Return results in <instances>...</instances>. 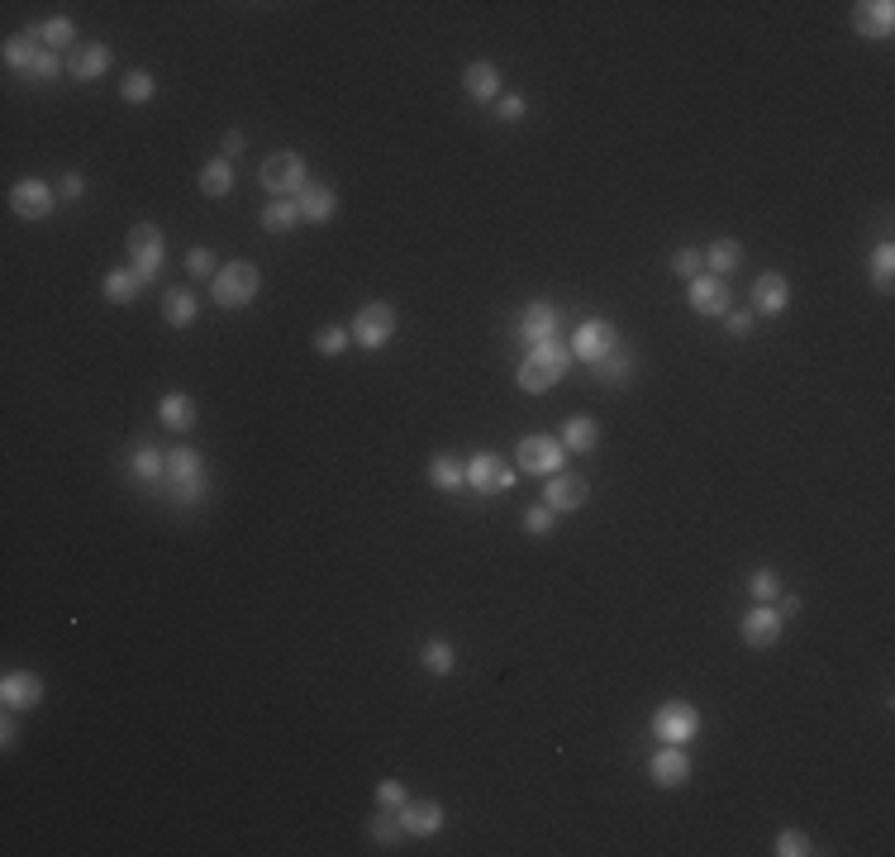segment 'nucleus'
Masks as SVG:
<instances>
[{
	"label": "nucleus",
	"instance_id": "obj_1",
	"mask_svg": "<svg viewBox=\"0 0 895 857\" xmlns=\"http://www.w3.org/2000/svg\"><path fill=\"white\" fill-rule=\"evenodd\" d=\"M262 291V272L253 262H224L215 277V305L219 310H243V305H253Z\"/></svg>",
	"mask_w": 895,
	"mask_h": 857
},
{
	"label": "nucleus",
	"instance_id": "obj_2",
	"mask_svg": "<svg viewBox=\"0 0 895 857\" xmlns=\"http://www.w3.org/2000/svg\"><path fill=\"white\" fill-rule=\"evenodd\" d=\"M348 334H353V343H358V348L377 353V348H386V343L396 339V310H391L386 300H372V305H362L358 315H353Z\"/></svg>",
	"mask_w": 895,
	"mask_h": 857
},
{
	"label": "nucleus",
	"instance_id": "obj_3",
	"mask_svg": "<svg viewBox=\"0 0 895 857\" xmlns=\"http://www.w3.org/2000/svg\"><path fill=\"white\" fill-rule=\"evenodd\" d=\"M262 186H267L272 196H291V200H296L300 191L310 186V177H305V158L291 153V148L272 153V158L262 162Z\"/></svg>",
	"mask_w": 895,
	"mask_h": 857
},
{
	"label": "nucleus",
	"instance_id": "obj_4",
	"mask_svg": "<svg viewBox=\"0 0 895 857\" xmlns=\"http://www.w3.org/2000/svg\"><path fill=\"white\" fill-rule=\"evenodd\" d=\"M653 734L662 738V743H691V738L700 734V710L691 705V700H667V705H657L653 710Z\"/></svg>",
	"mask_w": 895,
	"mask_h": 857
},
{
	"label": "nucleus",
	"instance_id": "obj_5",
	"mask_svg": "<svg viewBox=\"0 0 895 857\" xmlns=\"http://www.w3.org/2000/svg\"><path fill=\"white\" fill-rule=\"evenodd\" d=\"M515 462L529 477H557V472L567 467V448H562V439H553V434H529V439L519 443Z\"/></svg>",
	"mask_w": 895,
	"mask_h": 857
},
{
	"label": "nucleus",
	"instance_id": "obj_6",
	"mask_svg": "<svg viewBox=\"0 0 895 857\" xmlns=\"http://www.w3.org/2000/svg\"><path fill=\"white\" fill-rule=\"evenodd\" d=\"M167 477H172V496L181 505H196L205 496V462H200L196 448H177L167 453Z\"/></svg>",
	"mask_w": 895,
	"mask_h": 857
},
{
	"label": "nucleus",
	"instance_id": "obj_7",
	"mask_svg": "<svg viewBox=\"0 0 895 857\" xmlns=\"http://www.w3.org/2000/svg\"><path fill=\"white\" fill-rule=\"evenodd\" d=\"M462 467H467V486L481 491V496H500V491H510V486H515V472H519V467H510L500 453H477V458L462 462Z\"/></svg>",
	"mask_w": 895,
	"mask_h": 857
},
{
	"label": "nucleus",
	"instance_id": "obj_8",
	"mask_svg": "<svg viewBox=\"0 0 895 857\" xmlns=\"http://www.w3.org/2000/svg\"><path fill=\"white\" fill-rule=\"evenodd\" d=\"M615 343H619V329L610 319H581L577 334H572V358L596 367L605 353H615Z\"/></svg>",
	"mask_w": 895,
	"mask_h": 857
},
{
	"label": "nucleus",
	"instance_id": "obj_9",
	"mask_svg": "<svg viewBox=\"0 0 895 857\" xmlns=\"http://www.w3.org/2000/svg\"><path fill=\"white\" fill-rule=\"evenodd\" d=\"M129 258H134V272H139L143 281L158 277V272H162V258H167L158 224H134V229H129Z\"/></svg>",
	"mask_w": 895,
	"mask_h": 857
},
{
	"label": "nucleus",
	"instance_id": "obj_10",
	"mask_svg": "<svg viewBox=\"0 0 895 857\" xmlns=\"http://www.w3.org/2000/svg\"><path fill=\"white\" fill-rule=\"evenodd\" d=\"M686 305H691L696 315H705V319H724V315H729V281L710 277V272L691 277V286H686Z\"/></svg>",
	"mask_w": 895,
	"mask_h": 857
},
{
	"label": "nucleus",
	"instance_id": "obj_11",
	"mask_svg": "<svg viewBox=\"0 0 895 857\" xmlns=\"http://www.w3.org/2000/svg\"><path fill=\"white\" fill-rule=\"evenodd\" d=\"M648 777H653V786H662V791L686 786V781H691V758H686V748H681V743H662V748L653 753V762H648Z\"/></svg>",
	"mask_w": 895,
	"mask_h": 857
},
{
	"label": "nucleus",
	"instance_id": "obj_12",
	"mask_svg": "<svg viewBox=\"0 0 895 857\" xmlns=\"http://www.w3.org/2000/svg\"><path fill=\"white\" fill-rule=\"evenodd\" d=\"M53 205H58V200H53V186L39 181V177L15 181V186H10V210H15L20 220H48Z\"/></svg>",
	"mask_w": 895,
	"mask_h": 857
},
{
	"label": "nucleus",
	"instance_id": "obj_13",
	"mask_svg": "<svg viewBox=\"0 0 895 857\" xmlns=\"http://www.w3.org/2000/svg\"><path fill=\"white\" fill-rule=\"evenodd\" d=\"M586 496H591L586 477H577V472H557V477H548L543 505H553L557 515H577L581 505H586Z\"/></svg>",
	"mask_w": 895,
	"mask_h": 857
},
{
	"label": "nucleus",
	"instance_id": "obj_14",
	"mask_svg": "<svg viewBox=\"0 0 895 857\" xmlns=\"http://www.w3.org/2000/svg\"><path fill=\"white\" fill-rule=\"evenodd\" d=\"M853 29L862 39H891L895 34V5L891 0H857L853 5Z\"/></svg>",
	"mask_w": 895,
	"mask_h": 857
},
{
	"label": "nucleus",
	"instance_id": "obj_15",
	"mask_svg": "<svg viewBox=\"0 0 895 857\" xmlns=\"http://www.w3.org/2000/svg\"><path fill=\"white\" fill-rule=\"evenodd\" d=\"M562 329V315H557L553 300H529L524 315H519V339L524 343H543V339H557Z\"/></svg>",
	"mask_w": 895,
	"mask_h": 857
},
{
	"label": "nucleus",
	"instance_id": "obj_16",
	"mask_svg": "<svg viewBox=\"0 0 895 857\" xmlns=\"http://www.w3.org/2000/svg\"><path fill=\"white\" fill-rule=\"evenodd\" d=\"M0 705L5 710H39L43 705V681L34 677V672H5V681H0Z\"/></svg>",
	"mask_w": 895,
	"mask_h": 857
},
{
	"label": "nucleus",
	"instance_id": "obj_17",
	"mask_svg": "<svg viewBox=\"0 0 895 857\" xmlns=\"http://www.w3.org/2000/svg\"><path fill=\"white\" fill-rule=\"evenodd\" d=\"M781 629H786V619L776 615L772 605H753V610L743 615V624H738V634H743L748 648H772L776 638H781Z\"/></svg>",
	"mask_w": 895,
	"mask_h": 857
},
{
	"label": "nucleus",
	"instance_id": "obj_18",
	"mask_svg": "<svg viewBox=\"0 0 895 857\" xmlns=\"http://www.w3.org/2000/svg\"><path fill=\"white\" fill-rule=\"evenodd\" d=\"M110 62H115V48H105V43H81L67 53V77L72 81H96L110 72Z\"/></svg>",
	"mask_w": 895,
	"mask_h": 857
},
{
	"label": "nucleus",
	"instance_id": "obj_19",
	"mask_svg": "<svg viewBox=\"0 0 895 857\" xmlns=\"http://www.w3.org/2000/svg\"><path fill=\"white\" fill-rule=\"evenodd\" d=\"M400 824H405V834H415V838H434L438 829H443V819H448V810L438 805V800H405L396 810Z\"/></svg>",
	"mask_w": 895,
	"mask_h": 857
},
{
	"label": "nucleus",
	"instance_id": "obj_20",
	"mask_svg": "<svg viewBox=\"0 0 895 857\" xmlns=\"http://www.w3.org/2000/svg\"><path fill=\"white\" fill-rule=\"evenodd\" d=\"M296 210H300V220L329 224L334 215H339V196H334V186H319V181H310V186L296 196Z\"/></svg>",
	"mask_w": 895,
	"mask_h": 857
},
{
	"label": "nucleus",
	"instance_id": "obj_21",
	"mask_svg": "<svg viewBox=\"0 0 895 857\" xmlns=\"http://www.w3.org/2000/svg\"><path fill=\"white\" fill-rule=\"evenodd\" d=\"M786 305H791V281L781 272H762L753 286V310L757 315H781Z\"/></svg>",
	"mask_w": 895,
	"mask_h": 857
},
{
	"label": "nucleus",
	"instance_id": "obj_22",
	"mask_svg": "<svg viewBox=\"0 0 895 857\" xmlns=\"http://www.w3.org/2000/svg\"><path fill=\"white\" fill-rule=\"evenodd\" d=\"M562 377H567V372H562V367H553V362H543L538 353H529V358L519 362V372H515L519 391H529V396H543V391H553Z\"/></svg>",
	"mask_w": 895,
	"mask_h": 857
},
{
	"label": "nucleus",
	"instance_id": "obj_23",
	"mask_svg": "<svg viewBox=\"0 0 895 857\" xmlns=\"http://www.w3.org/2000/svg\"><path fill=\"white\" fill-rule=\"evenodd\" d=\"M462 91L477 100V105H496V100H500V72H496V62H472V67L462 72Z\"/></svg>",
	"mask_w": 895,
	"mask_h": 857
},
{
	"label": "nucleus",
	"instance_id": "obj_24",
	"mask_svg": "<svg viewBox=\"0 0 895 857\" xmlns=\"http://www.w3.org/2000/svg\"><path fill=\"white\" fill-rule=\"evenodd\" d=\"M43 53V43H39V29H24V34H15V39H5V48H0V58H5V67L10 72H34V62H39Z\"/></svg>",
	"mask_w": 895,
	"mask_h": 857
},
{
	"label": "nucleus",
	"instance_id": "obj_25",
	"mask_svg": "<svg viewBox=\"0 0 895 857\" xmlns=\"http://www.w3.org/2000/svg\"><path fill=\"white\" fill-rule=\"evenodd\" d=\"M158 419H162V429L186 434V429H196V400L186 396V391H172V396L158 400Z\"/></svg>",
	"mask_w": 895,
	"mask_h": 857
},
{
	"label": "nucleus",
	"instance_id": "obj_26",
	"mask_svg": "<svg viewBox=\"0 0 895 857\" xmlns=\"http://www.w3.org/2000/svg\"><path fill=\"white\" fill-rule=\"evenodd\" d=\"M562 448L567 453H596L600 448V424L591 415H572L562 424Z\"/></svg>",
	"mask_w": 895,
	"mask_h": 857
},
{
	"label": "nucleus",
	"instance_id": "obj_27",
	"mask_svg": "<svg viewBox=\"0 0 895 857\" xmlns=\"http://www.w3.org/2000/svg\"><path fill=\"white\" fill-rule=\"evenodd\" d=\"M143 286H148V281H143L134 267H120V272H105V286H100V291H105L110 305H134V300L143 296Z\"/></svg>",
	"mask_w": 895,
	"mask_h": 857
},
{
	"label": "nucleus",
	"instance_id": "obj_28",
	"mask_svg": "<svg viewBox=\"0 0 895 857\" xmlns=\"http://www.w3.org/2000/svg\"><path fill=\"white\" fill-rule=\"evenodd\" d=\"M162 319H167L172 329H191V324L200 319L196 296H191V291H181V286H172V291L162 296Z\"/></svg>",
	"mask_w": 895,
	"mask_h": 857
},
{
	"label": "nucleus",
	"instance_id": "obj_29",
	"mask_svg": "<svg viewBox=\"0 0 895 857\" xmlns=\"http://www.w3.org/2000/svg\"><path fill=\"white\" fill-rule=\"evenodd\" d=\"M738 267H743V243L738 239H715L705 248V272H710V277H729Z\"/></svg>",
	"mask_w": 895,
	"mask_h": 857
},
{
	"label": "nucleus",
	"instance_id": "obj_30",
	"mask_svg": "<svg viewBox=\"0 0 895 857\" xmlns=\"http://www.w3.org/2000/svg\"><path fill=\"white\" fill-rule=\"evenodd\" d=\"M200 191L210 200H224L229 191H234V162L229 158H210L205 167H200Z\"/></svg>",
	"mask_w": 895,
	"mask_h": 857
},
{
	"label": "nucleus",
	"instance_id": "obj_31",
	"mask_svg": "<svg viewBox=\"0 0 895 857\" xmlns=\"http://www.w3.org/2000/svg\"><path fill=\"white\" fill-rule=\"evenodd\" d=\"M634 367H638V358L624 343H615V353H605V358L596 362V377L605 381V386H624V381L634 377Z\"/></svg>",
	"mask_w": 895,
	"mask_h": 857
},
{
	"label": "nucleus",
	"instance_id": "obj_32",
	"mask_svg": "<svg viewBox=\"0 0 895 857\" xmlns=\"http://www.w3.org/2000/svg\"><path fill=\"white\" fill-rule=\"evenodd\" d=\"M367 838L377 843V848H396L400 838H405V824H400L396 810H372V819H367Z\"/></svg>",
	"mask_w": 895,
	"mask_h": 857
},
{
	"label": "nucleus",
	"instance_id": "obj_33",
	"mask_svg": "<svg viewBox=\"0 0 895 857\" xmlns=\"http://www.w3.org/2000/svg\"><path fill=\"white\" fill-rule=\"evenodd\" d=\"M419 667H424V672H434V677H448V672L458 667L453 643H448V638H429V643L419 648Z\"/></svg>",
	"mask_w": 895,
	"mask_h": 857
},
{
	"label": "nucleus",
	"instance_id": "obj_34",
	"mask_svg": "<svg viewBox=\"0 0 895 857\" xmlns=\"http://www.w3.org/2000/svg\"><path fill=\"white\" fill-rule=\"evenodd\" d=\"M462 481H467V467L458 458H448V453H434L429 458V486L434 491H458Z\"/></svg>",
	"mask_w": 895,
	"mask_h": 857
},
{
	"label": "nucleus",
	"instance_id": "obj_35",
	"mask_svg": "<svg viewBox=\"0 0 895 857\" xmlns=\"http://www.w3.org/2000/svg\"><path fill=\"white\" fill-rule=\"evenodd\" d=\"M39 29V43L48 48V53H72V43H77V24L72 20H43V24H34Z\"/></svg>",
	"mask_w": 895,
	"mask_h": 857
},
{
	"label": "nucleus",
	"instance_id": "obj_36",
	"mask_svg": "<svg viewBox=\"0 0 895 857\" xmlns=\"http://www.w3.org/2000/svg\"><path fill=\"white\" fill-rule=\"evenodd\" d=\"M262 229L267 234H286V229H296L300 224V210H296V200H272L267 210H262Z\"/></svg>",
	"mask_w": 895,
	"mask_h": 857
},
{
	"label": "nucleus",
	"instance_id": "obj_37",
	"mask_svg": "<svg viewBox=\"0 0 895 857\" xmlns=\"http://www.w3.org/2000/svg\"><path fill=\"white\" fill-rule=\"evenodd\" d=\"M867 272H872V286H876V291H891V281H895V248H891V243H876L872 262H867Z\"/></svg>",
	"mask_w": 895,
	"mask_h": 857
},
{
	"label": "nucleus",
	"instance_id": "obj_38",
	"mask_svg": "<svg viewBox=\"0 0 895 857\" xmlns=\"http://www.w3.org/2000/svg\"><path fill=\"white\" fill-rule=\"evenodd\" d=\"M120 96L129 100V105H148V100L158 96V81H153V72H129V77L120 81Z\"/></svg>",
	"mask_w": 895,
	"mask_h": 857
},
{
	"label": "nucleus",
	"instance_id": "obj_39",
	"mask_svg": "<svg viewBox=\"0 0 895 857\" xmlns=\"http://www.w3.org/2000/svg\"><path fill=\"white\" fill-rule=\"evenodd\" d=\"M134 477L162 481L167 477V453H158V448H139V453H134Z\"/></svg>",
	"mask_w": 895,
	"mask_h": 857
},
{
	"label": "nucleus",
	"instance_id": "obj_40",
	"mask_svg": "<svg viewBox=\"0 0 895 857\" xmlns=\"http://www.w3.org/2000/svg\"><path fill=\"white\" fill-rule=\"evenodd\" d=\"M348 339H353L348 329H339V324H324V329L315 334V353H319V358H339L343 348H348Z\"/></svg>",
	"mask_w": 895,
	"mask_h": 857
},
{
	"label": "nucleus",
	"instance_id": "obj_41",
	"mask_svg": "<svg viewBox=\"0 0 895 857\" xmlns=\"http://www.w3.org/2000/svg\"><path fill=\"white\" fill-rule=\"evenodd\" d=\"M534 353L543 362H553V367H562V372H572V343H562V339H543V343H534Z\"/></svg>",
	"mask_w": 895,
	"mask_h": 857
},
{
	"label": "nucleus",
	"instance_id": "obj_42",
	"mask_svg": "<svg viewBox=\"0 0 895 857\" xmlns=\"http://www.w3.org/2000/svg\"><path fill=\"white\" fill-rule=\"evenodd\" d=\"M810 834H800V829H781L776 834V857H810Z\"/></svg>",
	"mask_w": 895,
	"mask_h": 857
},
{
	"label": "nucleus",
	"instance_id": "obj_43",
	"mask_svg": "<svg viewBox=\"0 0 895 857\" xmlns=\"http://www.w3.org/2000/svg\"><path fill=\"white\" fill-rule=\"evenodd\" d=\"M186 277H210V281H215L219 277V258L210 253V248H191V253H186Z\"/></svg>",
	"mask_w": 895,
	"mask_h": 857
},
{
	"label": "nucleus",
	"instance_id": "obj_44",
	"mask_svg": "<svg viewBox=\"0 0 895 857\" xmlns=\"http://www.w3.org/2000/svg\"><path fill=\"white\" fill-rule=\"evenodd\" d=\"M748 591H753V600H776L781 596V577H776L772 567H757L753 577H748Z\"/></svg>",
	"mask_w": 895,
	"mask_h": 857
},
{
	"label": "nucleus",
	"instance_id": "obj_45",
	"mask_svg": "<svg viewBox=\"0 0 895 857\" xmlns=\"http://www.w3.org/2000/svg\"><path fill=\"white\" fill-rule=\"evenodd\" d=\"M62 72H67V53H48V48H43V53H39V62H34V72H29V77H34V81H58Z\"/></svg>",
	"mask_w": 895,
	"mask_h": 857
},
{
	"label": "nucleus",
	"instance_id": "obj_46",
	"mask_svg": "<svg viewBox=\"0 0 895 857\" xmlns=\"http://www.w3.org/2000/svg\"><path fill=\"white\" fill-rule=\"evenodd\" d=\"M672 272H677V277H700V272H705V253H696V248H677V253H672Z\"/></svg>",
	"mask_w": 895,
	"mask_h": 857
},
{
	"label": "nucleus",
	"instance_id": "obj_47",
	"mask_svg": "<svg viewBox=\"0 0 895 857\" xmlns=\"http://www.w3.org/2000/svg\"><path fill=\"white\" fill-rule=\"evenodd\" d=\"M553 519H557V510H553V505H534V510H524V534H534V539H543V534L553 529Z\"/></svg>",
	"mask_w": 895,
	"mask_h": 857
},
{
	"label": "nucleus",
	"instance_id": "obj_48",
	"mask_svg": "<svg viewBox=\"0 0 895 857\" xmlns=\"http://www.w3.org/2000/svg\"><path fill=\"white\" fill-rule=\"evenodd\" d=\"M524 115H529V100L524 96H500L496 100V120L515 124V120H524Z\"/></svg>",
	"mask_w": 895,
	"mask_h": 857
},
{
	"label": "nucleus",
	"instance_id": "obj_49",
	"mask_svg": "<svg viewBox=\"0 0 895 857\" xmlns=\"http://www.w3.org/2000/svg\"><path fill=\"white\" fill-rule=\"evenodd\" d=\"M405 800H410V791H405L400 781H381V786H377V805H381V810H400Z\"/></svg>",
	"mask_w": 895,
	"mask_h": 857
},
{
	"label": "nucleus",
	"instance_id": "obj_50",
	"mask_svg": "<svg viewBox=\"0 0 895 857\" xmlns=\"http://www.w3.org/2000/svg\"><path fill=\"white\" fill-rule=\"evenodd\" d=\"M724 329H729L734 339H748V334H753V310H729V315H724Z\"/></svg>",
	"mask_w": 895,
	"mask_h": 857
},
{
	"label": "nucleus",
	"instance_id": "obj_51",
	"mask_svg": "<svg viewBox=\"0 0 895 857\" xmlns=\"http://www.w3.org/2000/svg\"><path fill=\"white\" fill-rule=\"evenodd\" d=\"M58 196L62 200H81V196H86V177H81V172H67V177L58 181Z\"/></svg>",
	"mask_w": 895,
	"mask_h": 857
},
{
	"label": "nucleus",
	"instance_id": "obj_52",
	"mask_svg": "<svg viewBox=\"0 0 895 857\" xmlns=\"http://www.w3.org/2000/svg\"><path fill=\"white\" fill-rule=\"evenodd\" d=\"M772 610H776V615H781V619H796V615H800V596H786V591H781Z\"/></svg>",
	"mask_w": 895,
	"mask_h": 857
},
{
	"label": "nucleus",
	"instance_id": "obj_53",
	"mask_svg": "<svg viewBox=\"0 0 895 857\" xmlns=\"http://www.w3.org/2000/svg\"><path fill=\"white\" fill-rule=\"evenodd\" d=\"M15 734H20V729H15V710H5V724H0V743H5V748H15Z\"/></svg>",
	"mask_w": 895,
	"mask_h": 857
},
{
	"label": "nucleus",
	"instance_id": "obj_54",
	"mask_svg": "<svg viewBox=\"0 0 895 857\" xmlns=\"http://www.w3.org/2000/svg\"><path fill=\"white\" fill-rule=\"evenodd\" d=\"M234 153H243V134H239V129H229V134H224V158H234Z\"/></svg>",
	"mask_w": 895,
	"mask_h": 857
}]
</instances>
